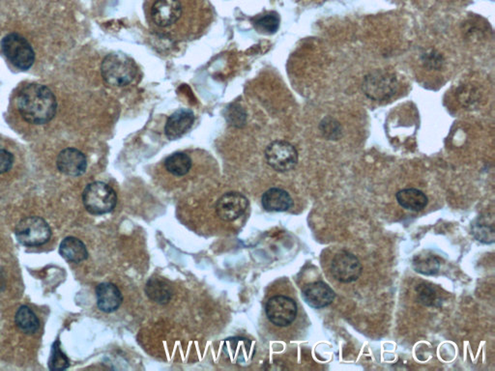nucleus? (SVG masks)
Wrapping results in <instances>:
<instances>
[{"label":"nucleus","mask_w":495,"mask_h":371,"mask_svg":"<svg viewBox=\"0 0 495 371\" xmlns=\"http://www.w3.org/2000/svg\"><path fill=\"white\" fill-rule=\"evenodd\" d=\"M267 164L279 172H288L293 170L298 163V152L288 141L271 142L265 150Z\"/></svg>","instance_id":"8"},{"label":"nucleus","mask_w":495,"mask_h":371,"mask_svg":"<svg viewBox=\"0 0 495 371\" xmlns=\"http://www.w3.org/2000/svg\"><path fill=\"white\" fill-rule=\"evenodd\" d=\"M97 306L103 312L112 313L118 310L122 302V295L115 284L104 283L96 288Z\"/></svg>","instance_id":"15"},{"label":"nucleus","mask_w":495,"mask_h":371,"mask_svg":"<svg viewBox=\"0 0 495 371\" xmlns=\"http://www.w3.org/2000/svg\"><path fill=\"white\" fill-rule=\"evenodd\" d=\"M59 252L63 259L73 263H80L88 257L86 245L76 237H66L60 244Z\"/></svg>","instance_id":"18"},{"label":"nucleus","mask_w":495,"mask_h":371,"mask_svg":"<svg viewBox=\"0 0 495 371\" xmlns=\"http://www.w3.org/2000/svg\"><path fill=\"white\" fill-rule=\"evenodd\" d=\"M146 293L151 301L160 305H165L170 301L173 292L167 281L158 278H152L147 281Z\"/></svg>","instance_id":"20"},{"label":"nucleus","mask_w":495,"mask_h":371,"mask_svg":"<svg viewBox=\"0 0 495 371\" xmlns=\"http://www.w3.org/2000/svg\"><path fill=\"white\" fill-rule=\"evenodd\" d=\"M320 129L326 138L337 139L341 136V126L332 118H326L323 120L320 124Z\"/></svg>","instance_id":"27"},{"label":"nucleus","mask_w":495,"mask_h":371,"mask_svg":"<svg viewBox=\"0 0 495 371\" xmlns=\"http://www.w3.org/2000/svg\"><path fill=\"white\" fill-rule=\"evenodd\" d=\"M84 207L92 215H105L112 212L117 204V196L112 187L104 182H93L84 189Z\"/></svg>","instance_id":"4"},{"label":"nucleus","mask_w":495,"mask_h":371,"mask_svg":"<svg viewBox=\"0 0 495 371\" xmlns=\"http://www.w3.org/2000/svg\"><path fill=\"white\" fill-rule=\"evenodd\" d=\"M194 122L193 112L189 110H178L168 118L165 126V134L168 139L175 141L185 135Z\"/></svg>","instance_id":"14"},{"label":"nucleus","mask_w":495,"mask_h":371,"mask_svg":"<svg viewBox=\"0 0 495 371\" xmlns=\"http://www.w3.org/2000/svg\"><path fill=\"white\" fill-rule=\"evenodd\" d=\"M5 283L4 281V278L1 277V273H0V291H1V288H4Z\"/></svg>","instance_id":"30"},{"label":"nucleus","mask_w":495,"mask_h":371,"mask_svg":"<svg viewBox=\"0 0 495 371\" xmlns=\"http://www.w3.org/2000/svg\"><path fill=\"white\" fill-rule=\"evenodd\" d=\"M16 238L25 247H39L47 243L52 237V230L43 218L26 217L16 226Z\"/></svg>","instance_id":"7"},{"label":"nucleus","mask_w":495,"mask_h":371,"mask_svg":"<svg viewBox=\"0 0 495 371\" xmlns=\"http://www.w3.org/2000/svg\"><path fill=\"white\" fill-rule=\"evenodd\" d=\"M60 172L72 177L83 175L88 167L86 155L76 148H66L60 152L57 159Z\"/></svg>","instance_id":"12"},{"label":"nucleus","mask_w":495,"mask_h":371,"mask_svg":"<svg viewBox=\"0 0 495 371\" xmlns=\"http://www.w3.org/2000/svg\"><path fill=\"white\" fill-rule=\"evenodd\" d=\"M472 234L476 240L484 244H492L494 242V223L489 225L486 220H479L472 228Z\"/></svg>","instance_id":"25"},{"label":"nucleus","mask_w":495,"mask_h":371,"mask_svg":"<svg viewBox=\"0 0 495 371\" xmlns=\"http://www.w3.org/2000/svg\"><path fill=\"white\" fill-rule=\"evenodd\" d=\"M441 262L438 257L431 254L416 255L413 259V268L416 272L426 276L436 275L441 269Z\"/></svg>","instance_id":"23"},{"label":"nucleus","mask_w":495,"mask_h":371,"mask_svg":"<svg viewBox=\"0 0 495 371\" xmlns=\"http://www.w3.org/2000/svg\"><path fill=\"white\" fill-rule=\"evenodd\" d=\"M134 60L123 54H110L103 60L102 77L110 86L123 88L133 83L136 77Z\"/></svg>","instance_id":"3"},{"label":"nucleus","mask_w":495,"mask_h":371,"mask_svg":"<svg viewBox=\"0 0 495 371\" xmlns=\"http://www.w3.org/2000/svg\"><path fill=\"white\" fill-rule=\"evenodd\" d=\"M265 315L278 328L289 327L298 315L297 302L288 295L275 294L265 302Z\"/></svg>","instance_id":"5"},{"label":"nucleus","mask_w":495,"mask_h":371,"mask_svg":"<svg viewBox=\"0 0 495 371\" xmlns=\"http://www.w3.org/2000/svg\"><path fill=\"white\" fill-rule=\"evenodd\" d=\"M16 101L21 117L33 125L49 123L57 113V98L43 84H26L18 92Z\"/></svg>","instance_id":"2"},{"label":"nucleus","mask_w":495,"mask_h":371,"mask_svg":"<svg viewBox=\"0 0 495 371\" xmlns=\"http://www.w3.org/2000/svg\"><path fill=\"white\" fill-rule=\"evenodd\" d=\"M249 201L243 194L231 192L223 194L216 204V213L223 222H233L243 215Z\"/></svg>","instance_id":"11"},{"label":"nucleus","mask_w":495,"mask_h":371,"mask_svg":"<svg viewBox=\"0 0 495 371\" xmlns=\"http://www.w3.org/2000/svg\"><path fill=\"white\" fill-rule=\"evenodd\" d=\"M397 201L404 209L413 212L422 211L428 205V197L417 189H405L397 194Z\"/></svg>","instance_id":"19"},{"label":"nucleus","mask_w":495,"mask_h":371,"mask_svg":"<svg viewBox=\"0 0 495 371\" xmlns=\"http://www.w3.org/2000/svg\"><path fill=\"white\" fill-rule=\"evenodd\" d=\"M225 351L234 363H245L254 356L255 348L249 339L233 338L226 339Z\"/></svg>","instance_id":"17"},{"label":"nucleus","mask_w":495,"mask_h":371,"mask_svg":"<svg viewBox=\"0 0 495 371\" xmlns=\"http://www.w3.org/2000/svg\"><path fill=\"white\" fill-rule=\"evenodd\" d=\"M302 296L310 307L320 310L331 305L336 295L333 289L323 281H315L304 286Z\"/></svg>","instance_id":"13"},{"label":"nucleus","mask_w":495,"mask_h":371,"mask_svg":"<svg viewBox=\"0 0 495 371\" xmlns=\"http://www.w3.org/2000/svg\"><path fill=\"white\" fill-rule=\"evenodd\" d=\"M14 165V155L0 147V175L8 172Z\"/></svg>","instance_id":"29"},{"label":"nucleus","mask_w":495,"mask_h":371,"mask_svg":"<svg viewBox=\"0 0 495 371\" xmlns=\"http://www.w3.org/2000/svg\"><path fill=\"white\" fill-rule=\"evenodd\" d=\"M70 367V360L63 353L60 341L57 339L52 346L51 357L49 360V368L51 370H65Z\"/></svg>","instance_id":"26"},{"label":"nucleus","mask_w":495,"mask_h":371,"mask_svg":"<svg viewBox=\"0 0 495 371\" xmlns=\"http://www.w3.org/2000/svg\"><path fill=\"white\" fill-rule=\"evenodd\" d=\"M330 270L333 277L339 283H351L362 275L363 267L354 254L342 251L333 257Z\"/></svg>","instance_id":"10"},{"label":"nucleus","mask_w":495,"mask_h":371,"mask_svg":"<svg viewBox=\"0 0 495 371\" xmlns=\"http://www.w3.org/2000/svg\"><path fill=\"white\" fill-rule=\"evenodd\" d=\"M202 1V0H201ZM199 0H147L146 15L158 35L173 41L193 40L201 36L209 20L197 14Z\"/></svg>","instance_id":"1"},{"label":"nucleus","mask_w":495,"mask_h":371,"mask_svg":"<svg viewBox=\"0 0 495 371\" xmlns=\"http://www.w3.org/2000/svg\"><path fill=\"white\" fill-rule=\"evenodd\" d=\"M15 322L18 328L26 335H34L40 328V321L30 307L22 306L17 310Z\"/></svg>","instance_id":"21"},{"label":"nucleus","mask_w":495,"mask_h":371,"mask_svg":"<svg viewBox=\"0 0 495 371\" xmlns=\"http://www.w3.org/2000/svg\"><path fill=\"white\" fill-rule=\"evenodd\" d=\"M397 88L396 77L391 73L376 71L366 77L363 89L368 98L384 101L391 98Z\"/></svg>","instance_id":"9"},{"label":"nucleus","mask_w":495,"mask_h":371,"mask_svg":"<svg viewBox=\"0 0 495 371\" xmlns=\"http://www.w3.org/2000/svg\"><path fill=\"white\" fill-rule=\"evenodd\" d=\"M262 202L263 208L268 212L288 211L293 205L288 192L279 188H272L265 192Z\"/></svg>","instance_id":"16"},{"label":"nucleus","mask_w":495,"mask_h":371,"mask_svg":"<svg viewBox=\"0 0 495 371\" xmlns=\"http://www.w3.org/2000/svg\"><path fill=\"white\" fill-rule=\"evenodd\" d=\"M254 25L255 30L260 33L271 35V34L277 33L279 26H280V17L277 13H267L262 17L255 18Z\"/></svg>","instance_id":"24"},{"label":"nucleus","mask_w":495,"mask_h":371,"mask_svg":"<svg viewBox=\"0 0 495 371\" xmlns=\"http://www.w3.org/2000/svg\"><path fill=\"white\" fill-rule=\"evenodd\" d=\"M416 291L418 292V299L425 306H434V304L437 302L436 292L431 286L426 285V284H420L416 288Z\"/></svg>","instance_id":"28"},{"label":"nucleus","mask_w":495,"mask_h":371,"mask_svg":"<svg viewBox=\"0 0 495 371\" xmlns=\"http://www.w3.org/2000/svg\"><path fill=\"white\" fill-rule=\"evenodd\" d=\"M2 52L18 69L25 71L33 67L35 52L30 42L18 33H10L2 39Z\"/></svg>","instance_id":"6"},{"label":"nucleus","mask_w":495,"mask_h":371,"mask_svg":"<svg viewBox=\"0 0 495 371\" xmlns=\"http://www.w3.org/2000/svg\"><path fill=\"white\" fill-rule=\"evenodd\" d=\"M165 167L170 175L176 177H182L191 170L192 160L189 155L183 152H176L165 159Z\"/></svg>","instance_id":"22"}]
</instances>
